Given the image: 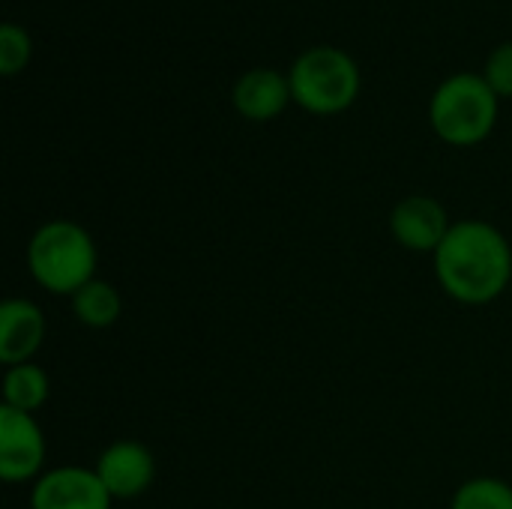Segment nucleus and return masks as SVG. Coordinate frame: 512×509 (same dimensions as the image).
<instances>
[{
    "label": "nucleus",
    "instance_id": "nucleus-1",
    "mask_svg": "<svg viewBox=\"0 0 512 509\" xmlns=\"http://www.w3.org/2000/svg\"><path fill=\"white\" fill-rule=\"evenodd\" d=\"M435 276L447 297L465 306L495 303L512 279L510 240L483 219L453 222L447 240L432 255Z\"/></svg>",
    "mask_w": 512,
    "mask_h": 509
},
{
    "label": "nucleus",
    "instance_id": "nucleus-2",
    "mask_svg": "<svg viewBox=\"0 0 512 509\" xmlns=\"http://www.w3.org/2000/svg\"><path fill=\"white\" fill-rule=\"evenodd\" d=\"M99 252L87 228L72 219H51L36 228L27 246V267L39 288L57 297H72L96 279Z\"/></svg>",
    "mask_w": 512,
    "mask_h": 509
},
{
    "label": "nucleus",
    "instance_id": "nucleus-3",
    "mask_svg": "<svg viewBox=\"0 0 512 509\" xmlns=\"http://www.w3.org/2000/svg\"><path fill=\"white\" fill-rule=\"evenodd\" d=\"M498 93L483 72H456L444 78L429 102V123L444 144L474 147L486 141L498 123Z\"/></svg>",
    "mask_w": 512,
    "mask_h": 509
},
{
    "label": "nucleus",
    "instance_id": "nucleus-4",
    "mask_svg": "<svg viewBox=\"0 0 512 509\" xmlns=\"http://www.w3.org/2000/svg\"><path fill=\"white\" fill-rule=\"evenodd\" d=\"M294 102L318 117L348 111L363 87L357 60L336 45H312L288 69Z\"/></svg>",
    "mask_w": 512,
    "mask_h": 509
},
{
    "label": "nucleus",
    "instance_id": "nucleus-5",
    "mask_svg": "<svg viewBox=\"0 0 512 509\" xmlns=\"http://www.w3.org/2000/svg\"><path fill=\"white\" fill-rule=\"evenodd\" d=\"M45 435L33 414L0 408V477L9 486L39 480L45 471Z\"/></svg>",
    "mask_w": 512,
    "mask_h": 509
},
{
    "label": "nucleus",
    "instance_id": "nucleus-6",
    "mask_svg": "<svg viewBox=\"0 0 512 509\" xmlns=\"http://www.w3.org/2000/svg\"><path fill=\"white\" fill-rule=\"evenodd\" d=\"M453 222L441 201L432 195H408L390 213V231L396 243L417 255H435L447 240Z\"/></svg>",
    "mask_w": 512,
    "mask_h": 509
},
{
    "label": "nucleus",
    "instance_id": "nucleus-7",
    "mask_svg": "<svg viewBox=\"0 0 512 509\" xmlns=\"http://www.w3.org/2000/svg\"><path fill=\"white\" fill-rule=\"evenodd\" d=\"M111 501L96 468H54L33 483L30 509H111Z\"/></svg>",
    "mask_w": 512,
    "mask_h": 509
},
{
    "label": "nucleus",
    "instance_id": "nucleus-8",
    "mask_svg": "<svg viewBox=\"0 0 512 509\" xmlns=\"http://www.w3.org/2000/svg\"><path fill=\"white\" fill-rule=\"evenodd\" d=\"M96 474L114 501H132L153 486L156 462L153 453L138 441H114L96 459Z\"/></svg>",
    "mask_w": 512,
    "mask_h": 509
},
{
    "label": "nucleus",
    "instance_id": "nucleus-9",
    "mask_svg": "<svg viewBox=\"0 0 512 509\" xmlns=\"http://www.w3.org/2000/svg\"><path fill=\"white\" fill-rule=\"evenodd\" d=\"M288 102H294L291 96V81L285 72L273 69V66H255L246 69L234 87H231V105L240 117L252 120V123H267L276 120Z\"/></svg>",
    "mask_w": 512,
    "mask_h": 509
},
{
    "label": "nucleus",
    "instance_id": "nucleus-10",
    "mask_svg": "<svg viewBox=\"0 0 512 509\" xmlns=\"http://www.w3.org/2000/svg\"><path fill=\"white\" fill-rule=\"evenodd\" d=\"M45 315L36 303L12 297L0 306V363L21 366L36 357L45 342Z\"/></svg>",
    "mask_w": 512,
    "mask_h": 509
},
{
    "label": "nucleus",
    "instance_id": "nucleus-11",
    "mask_svg": "<svg viewBox=\"0 0 512 509\" xmlns=\"http://www.w3.org/2000/svg\"><path fill=\"white\" fill-rule=\"evenodd\" d=\"M72 312L75 318L90 327V330H108L120 321L123 315V300L120 291L105 282V279H90L81 291L72 294Z\"/></svg>",
    "mask_w": 512,
    "mask_h": 509
},
{
    "label": "nucleus",
    "instance_id": "nucleus-12",
    "mask_svg": "<svg viewBox=\"0 0 512 509\" xmlns=\"http://www.w3.org/2000/svg\"><path fill=\"white\" fill-rule=\"evenodd\" d=\"M3 405L24 411V414H36L48 396H51V378L42 366L36 363H21V366H9L3 375Z\"/></svg>",
    "mask_w": 512,
    "mask_h": 509
},
{
    "label": "nucleus",
    "instance_id": "nucleus-13",
    "mask_svg": "<svg viewBox=\"0 0 512 509\" xmlns=\"http://www.w3.org/2000/svg\"><path fill=\"white\" fill-rule=\"evenodd\" d=\"M450 509H512V486L498 477H474L456 489Z\"/></svg>",
    "mask_w": 512,
    "mask_h": 509
},
{
    "label": "nucleus",
    "instance_id": "nucleus-14",
    "mask_svg": "<svg viewBox=\"0 0 512 509\" xmlns=\"http://www.w3.org/2000/svg\"><path fill=\"white\" fill-rule=\"evenodd\" d=\"M30 54H33L30 33L15 21H3L0 24V75L12 78L24 72L30 63Z\"/></svg>",
    "mask_w": 512,
    "mask_h": 509
},
{
    "label": "nucleus",
    "instance_id": "nucleus-15",
    "mask_svg": "<svg viewBox=\"0 0 512 509\" xmlns=\"http://www.w3.org/2000/svg\"><path fill=\"white\" fill-rule=\"evenodd\" d=\"M483 78L498 93V99H512V39L492 48L483 66Z\"/></svg>",
    "mask_w": 512,
    "mask_h": 509
}]
</instances>
